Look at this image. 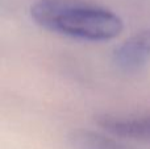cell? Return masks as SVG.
I'll return each mask as SVG.
<instances>
[{
    "label": "cell",
    "mask_w": 150,
    "mask_h": 149,
    "mask_svg": "<svg viewBox=\"0 0 150 149\" xmlns=\"http://www.w3.org/2000/svg\"><path fill=\"white\" fill-rule=\"evenodd\" d=\"M30 16L46 31L86 41H108L124 28L115 12L86 0H38Z\"/></svg>",
    "instance_id": "cell-1"
},
{
    "label": "cell",
    "mask_w": 150,
    "mask_h": 149,
    "mask_svg": "<svg viewBox=\"0 0 150 149\" xmlns=\"http://www.w3.org/2000/svg\"><path fill=\"white\" fill-rule=\"evenodd\" d=\"M96 123L113 137L150 143V115H103Z\"/></svg>",
    "instance_id": "cell-2"
},
{
    "label": "cell",
    "mask_w": 150,
    "mask_h": 149,
    "mask_svg": "<svg viewBox=\"0 0 150 149\" xmlns=\"http://www.w3.org/2000/svg\"><path fill=\"white\" fill-rule=\"evenodd\" d=\"M115 63L124 71H136L150 62V29L140 31L116 48Z\"/></svg>",
    "instance_id": "cell-3"
},
{
    "label": "cell",
    "mask_w": 150,
    "mask_h": 149,
    "mask_svg": "<svg viewBox=\"0 0 150 149\" xmlns=\"http://www.w3.org/2000/svg\"><path fill=\"white\" fill-rule=\"evenodd\" d=\"M70 149H133L132 147L120 143L113 137L105 136L96 132L78 129L69 137Z\"/></svg>",
    "instance_id": "cell-4"
}]
</instances>
